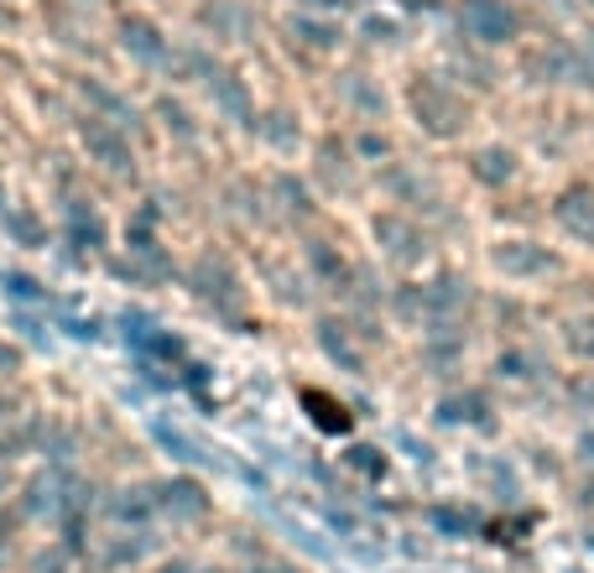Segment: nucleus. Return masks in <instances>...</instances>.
<instances>
[{
    "mask_svg": "<svg viewBox=\"0 0 594 573\" xmlns=\"http://www.w3.org/2000/svg\"><path fill=\"white\" fill-rule=\"evenodd\" d=\"M412 110H417V125H427L433 135H459L464 120H470V110H464L439 79H423V84L412 89Z\"/></svg>",
    "mask_w": 594,
    "mask_h": 573,
    "instance_id": "obj_1",
    "label": "nucleus"
},
{
    "mask_svg": "<svg viewBox=\"0 0 594 573\" xmlns=\"http://www.w3.org/2000/svg\"><path fill=\"white\" fill-rule=\"evenodd\" d=\"M193 292H199L209 308H220V313H240V303H245V286H240L235 267H230L224 255H199V267H193Z\"/></svg>",
    "mask_w": 594,
    "mask_h": 573,
    "instance_id": "obj_2",
    "label": "nucleus"
},
{
    "mask_svg": "<svg viewBox=\"0 0 594 573\" xmlns=\"http://www.w3.org/2000/svg\"><path fill=\"white\" fill-rule=\"evenodd\" d=\"M459 21H464V32L475 37V42H485V48H501V42H511V37L522 32V17L511 11L506 0H464Z\"/></svg>",
    "mask_w": 594,
    "mask_h": 573,
    "instance_id": "obj_3",
    "label": "nucleus"
},
{
    "mask_svg": "<svg viewBox=\"0 0 594 573\" xmlns=\"http://www.w3.org/2000/svg\"><path fill=\"white\" fill-rule=\"evenodd\" d=\"M495 271H506V277H516V282H532V277H547V271L558 267L553 261V251L547 245H537V240H501L491 251Z\"/></svg>",
    "mask_w": 594,
    "mask_h": 573,
    "instance_id": "obj_4",
    "label": "nucleus"
},
{
    "mask_svg": "<svg viewBox=\"0 0 594 573\" xmlns=\"http://www.w3.org/2000/svg\"><path fill=\"white\" fill-rule=\"evenodd\" d=\"M375 240L386 245V255L396 267H417L427 255V235L412 220H402V214H375Z\"/></svg>",
    "mask_w": 594,
    "mask_h": 573,
    "instance_id": "obj_5",
    "label": "nucleus"
},
{
    "mask_svg": "<svg viewBox=\"0 0 594 573\" xmlns=\"http://www.w3.org/2000/svg\"><path fill=\"white\" fill-rule=\"evenodd\" d=\"M157 511L172 516L178 526H199L209 516V495L193 480H168V485L157 490Z\"/></svg>",
    "mask_w": 594,
    "mask_h": 573,
    "instance_id": "obj_6",
    "label": "nucleus"
},
{
    "mask_svg": "<svg viewBox=\"0 0 594 573\" xmlns=\"http://www.w3.org/2000/svg\"><path fill=\"white\" fill-rule=\"evenodd\" d=\"M84 147L100 157L110 172H131V162H137V157H131V147H125V135H120L115 125H104L100 115L84 120Z\"/></svg>",
    "mask_w": 594,
    "mask_h": 573,
    "instance_id": "obj_7",
    "label": "nucleus"
},
{
    "mask_svg": "<svg viewBox=\"0 0 594 573\" xmlns=\"http://www.w3.org/2000/svg\"><path fill=\"white\" fill-rule=\"evenodd\" d=\"M120 42H125V52H131V58H141V63H168V42H162V32H157L147 17H125V21H120Z\"/></svg>",
    "mask_w": 594,
    "mask_h": 573,
    "instance_id": "obj_8",
    "label": "nucleus"
},
{
    "mask_svg": "<svg viewBox=\"0 0 594 573\" xmlns=\"http://www.w3.org/2000/svg\"><path fill=\"white\" fill-rule=\"evenodd\" d=\"M553 214H558L563 235H574V240H584V245H594V193H584V188L563 193Z\"/></svg>",
    "mask_w": 594,
    "mask_h": 573,
    "instance_id": "obj_9",
    "label": "nucleus"
},
{
    "mask_svg": "<svg viewBox=\"0 0 594 573\" xmlns=\"http://www.w3.org/2000/svg\"><path fill=\"white\" fill-rule=\"evenodd\" d=\"M204 68V63H199ZM204 84H209V94H214V100L224 104V110H230V115H251V104H245V89L235 84V73H224V68H204Z\"/></svg>",
    "mask_w": 594,
    "mask_h": 573,
    "instance_id": "obj_10",
    "label": "nucleus"
},
{
    "mask_svg": "<svg viewBox=\"0 0 594 573\" xmlns=\"http://www.w3.org/2000/svg\"><path fill=\"white\" fill-rule=\"evenodd\" d=\"M511 172H516V152H506V147H485V152H475L480 183H506Z\"/></svg>",
    "mask_w": 594,
    "mask_h": 573,
    "instance_id": "obj_11",
    "label": "nucleus"
},
{
    "mask_svg": "<svg viewBox=\"0 0 594 573\" xmlns=\"http://www.w3.org/2000/svg\"><path fill=\"white\" fill-rule=\"evenodd\" d=\"M292 32H303L308 48H334L340 27H334V21H319V17H298V21H292Z\"/></svg>",
    "mask_w": 594,
    "mask_h": 573,
    "instance_id": "obj_12",
    "label": "nucleus"
},
{
    "mask_svg": "<svg viewBox=\"0 0 594 573\" xmlns=\"http://www.w3.org/2000/svg\"><path fill=\"white\" fill-rule=\"evenodd\" d=\"M6 224H11V235H17L21 245H37V240H42V224H37L32 209H6Z\"/></svg>",
    "mask_w": 594,
    "mask_h": 573,
    "instance_id": "obj_13",
    "label": "nucleus"
},
{
    "mask_svg": "<svg viewBox=\"0 0 594 573\" xmlns=\"http://www.w3.org/2000/svg\"><path fill=\"white\" fill-rule=\"evenodd\" d=\"M288 120L292 115H282V110H276V115H266V135H272L276 147H292V141H298V131H292Z\"/></svg>",
    "mask_w": 594,
    "mask_h": 573,
    "instance_id": "obj_14",
    "label": "nucleus"
},
{
    "mask_svg": "<svg viewBox=\"0 0 594 573\" xmlns=\"http://www.w3.org/2000/svg\"><path fill=\"white\" fill-rule=\"evenodd\" d=\"M574 396H578V406H594V375H590V381H578Z\"/></svg>",
    "mask_w": 594,
    "mask_h": 573,
    "instance_id": "obj_15",
    "label": "nucleus"
},
{
    "mask_svg": "<svg viewBox=\"0 0 594 573\" xmlns=\"http://www.w3.org/2000/svg\"><path fill=\"white\" fill-rule=\"evenodd\" d=\"M251 573H298V569H288V563H261V569H251Z\"/></svg>",
    "mask_w": 594,
    "mask_h": 573,
    "instance_id": "obj_16",
    "label": "nucleus"
},
{
    "mask_svg": "<svg viewBox=\"0 0 594 573\" xmlns=\"http://www.w3.org/2000/svg\"><path fill=\"white\" fill-rule=\"evenodd\" d=\"M162 573H193V563H168Z\"/></svg>",
    "mask_w": 594,
    "mask_h": 573,
    "instance_id": "obj_17",
    "label": "nucleus"
},
{
    "mask_svg": "<svg viewBox=\"0 0 594 573\" xmlns=\"http://www.w3.org/2000/svg\"><path fill=\"white\" fill-rule=\"evenodd\" d=\"M584 68H590V73H594V48H590V63H584Z\"/></svg>",
    "mask_w": 594,
    "mask_h": 573,
    "instance_id": "obj_18",
    "label": "nucleus"
},
{
    "mask_svg": "<svg viewBox=\"0 0 594 573\" xmlns=\"http://www.w3.org/2000/svg\"><path fill=\"white\" fill-rule=\"evenodd\" d=\"M0 495H6V480H0Z\"/></svg>",
    "mask_w": 594,
    "mask_h": 573,
    "instance_id": "obj_19",
    "label": "nucleus"
}]
</instances>
